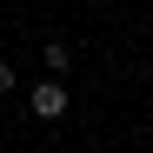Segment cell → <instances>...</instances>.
Masks as SVG:
<instances>
[{
	"instance_id": "cell-1",
	"label": "cell",
	"mask_w": 153,
	"mask_h": 153,
	"mask_svg": "<svg viewBox=\"0 0 153 153\" xmlns=\"http://www.w3.org/2000/svg\"><path fill=\"white\" fill-rule=\"evenodd\" d=\"M33 113H40V120H60V113H67V87H60V73H47V80L33 87Z\"/></svg>"
},
{
	"instance_id": "cell-2",
	"label": "cell",
	"mask_w": 153,
	"mask_h": 153,
	"mask_svg": "<svg viewBox=\"0 0 153 153\" xmlns=\"http://www.w3.org/2000/svg\"><path fill=\"white\" fill-rule=\"evenodd\" d=\"M40 60H47V73H67L73 67V47L67 40H40Z\"/></svg>"
},
{
	"instance_id": "cell-3",
	"label": "cell",
	"mask_w": 153,
	"mask_h": 153,
	"mask_svg": "<svg viewBox=\"0 0 153 153\" xmlns=\"http://www.w3.org/2000/svg\"><path fill=\"white\" fill-rule=\"evenodd\" d=\"M0 93H13V67L7 60H0Z\"/></svg>"
}]
</instances>
